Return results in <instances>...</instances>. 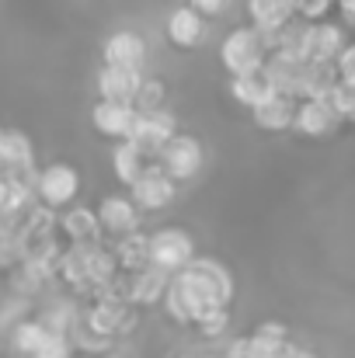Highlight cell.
<instances>
[{"mask_svg":"<svg viewBox=\"0 0 355 358\" xmlns=\"http://www.w3.org/2000/svg\"><path fill=\"white\" fill-rule=\"evenodd\" d=\"M167 296V310L174 320L181 324H195L202 313L209 310H220L230 303V292H234V282L227 275V268L220 261H209V257H188L174 278L167 282L164 289Z\"/></svg>","mask_w":355,"mask_h":358,"instance_id":"6da1fadb","label":"cell"},{"mask_svg":"<svg viewBox=\"0 0 355 358\" xmlns=\"http://www.w3.org/2000/svg\"><path fill=\"white\" fill-rule=\"evenodd\" d=\"M67 282L81 285V289H105L116 278V257L112 250H102L98 243H74L70 254H63L60 261Z\"/></svg>","mask_w":355,"mask_h":358,"instance_id":"7a4b0ae2","label":"cell"},{"mask_svg":"<svg viewBox=\"0 0 355 358\" xmlns=\"http://www.w3.org/2000/svg\"><path fill=\"white\" fill-rule=\"evenodd\" d=\"M268 56V45L261 38V31L251 24V28H234L227 38H223V49H220V59L223 66L234 73V77H244V73H258L261 63Z\"/></svg>","mask_w":355,"mask_h":358,"instance_id":"3957f363","label":"cell"},{"mask_svg":"<svg viewBox=\"0 0 355 358\" xmlns=\"http://www.w3.org/2000/svg\"><path fill=\"white\" fill-rule=\"evenodd\" d=\"M307 66L310 59H300V56H289L282 49H272L261 63V73L265 80L272 84L275 94H289V98H303V80H307Z\"/></svg>","mask_w":355,"mask_h":358,"instance_id":"277c9868","label":"cell"},{"mask_svg":"<svg viewBox=\"0 0 355 358\" xmlns=\"http://www.w3.org/2000/svg\"><path fill=\"white\" fill-rule=\"evenodd\" d=\"M160 167H164V174H171L174 181H185V178H192L199 167H202V146H199V139H192V136H167L164 143H160Z\"/></svg>","mask_w":355,"mask_h":358,"instance_id":"5b68a950","label":"cell"},{"mask_svg":"<svg viewBox=\"0 0 355 358\" xmlns=\"http://www.w3.org/2000/svg\"><path fill=\"white\" fill-rule=\"evenodd\" d=\"M146 257H150V264H157L164 271H178L192 257V237L178 227L157 230L153 237H146Z\"/></svg>","mask_w":355,"mask_h":358,"instance_id":"8992f818","label":"cell"},{"mask_svg":"<svg viewBox=\"0 0 355 358\" xmlns=\"http://www.w3.org/2000/svg\"><path fill=\"white\" fill-rule=\"evenodd\" d=\"M174 136V115L164 108H136V122L125 139H132L143 153H157L160 143Z\"/></svg>","mask_w":355,"mask_h":358,"instance_id":"52a82bcc","label":"cell"},{"mask_svg":"<svg viewBox=\"0 0 355 358\" xmlns=\"http://www.w3.org/2000/svg\"><path fill=\"white\" fill-rule=\"evenodd\" d=\"M342 45H345V31L338 24H328V21L303 24V38H300V56L303 59H310V63H331Z\"/></svg>","mask_w":355,"mask_h":358,"instance_id":"ba28073f","label":"cell"},{"mask_svg":"<svg viewBox=\"0 0 355 358\" xmlns=\"http://www.w3.org/2000/svg\"><path fill=\"white\" fill-rule=\"evenodd\" d=\"M35 188H39L42 202H46L49 209H56V206H67V202L77 195V188H81V174H77L70 164H49V167L39 174Z\"/></svg>","mask_w":355,"mask_h":358,"instance_id":"9c48e42d","label":"cell"},{"mask_svg":"<svg viewBox=\"0 0 355 358\" xmlns=\"http://www.w3.org/2000/svg\"><path fill=\"white\" fill-rule=\"evenodd\" d=\"M129 188H132V206L143 209H164L174 199V178L164 174V167H143V174L129 181Z\"/></svg>","mask_w":355,"mask_h":358,"instance_id":"30bf717a","label":"cell"},{"mask_svg":"<svg viewBox=\"0 0 355 358\" xmlns=\"http://www.w3.org/2000/svg\"><path fill=\"white\" fill-rule=\"evenodd\" d=\"M164 289H167V271L157 264H146L132 271V278L118 289V299L122 303H157Z\"/></svg>","mask_w":355,"mask_h":358,"instance_id":"8fae6325","label":"cell"},{"mask_svg":"<svg viewBox=\"0 0 355 358\" xmlns=\"http://www.w3.org/2000/svg\"><path fill=\"white\" fill-rule=\"evenodd\" d=\"M91 122H95V129H98L102 136L125 139L129 129H132V122H136V108H132L129 101H109V98H102V101L95 105V112H91Z\"/></svg>","mask_w":355,"mask_h":358,"instance_id":"7c38bea8","label":"cell"},{"mask_svg":"<svg viewBox=\"0 0 355 358\" xmlns=\"http://www.w3.org/2000/svg\"><path fill=\"white\" fill-rule=\"evenodd\" d=\"M139 84H143L139 66H112V63H105L102 73H98V91L109 101H132Z\"/></svg>","mask_w":355,"mask_h":358,"instance_id":"4fadbf2b","label":"cell"},{"mask_svg":"<svg viewBox=\"0 0 355 358\" xmlns=\"http://www.w3.org/2000/svg\"><path fill=\"white\" fill-rule=\"evenodd\" d=\"M293 125H296L303 136H328V132L338 125V115H335V108H331L324 98H307V101L293 112Z\"/></svg>","mask_w":355,"mask_h":358,"instance_id":"5bb4252c","label":"cell"},{"mask_svg":"<svg viewBox=\"0 0 355 358\" xmlns=\"http://www.w3.org/2000/svg\"><path fill=\"white\" fill-rule=\"evenodd\" d=\"M32 167V143L25 132H0V178H21Z\"/></svg>","mask_w":355,"mask_h":358,"instance_id":"9a60e30c","label":"cell"},{"mask_svg":"<svg viewBox=\"0 0 355 358\" xmlns=\"http://www.w3.org/2000/svg\"><path fill=\"white\" fill-rule=\"evenodd\" d=\"M129 324H132V320H129V303H122V299H105V303H98V306L88 313V327H91L98 338L122 334Z\"/></svg>","mask_w":355,"mask_h":358,"instance_id":"2e32d148","label":"cell"},{"mask_svg":"<svg viewBox=\"0 0 355 358\" xmlns=\"http://www.w3.org/2000/svg\"><path fill=\"white\" fill-rule=\"evenodd\" d=\"M146 45L136 31H116L105 38V63L112 66H143Z\"/></svg>","mask_w":355,"mask_h":358,"instance_id":"e0dca14e","label":"cell"},{"mask_svg":"<svg viewBox=\"0 0 355 358\" xmlns=\"http://www.w3.org/2000/svg\"><path fill=\"white\" fill-rule=\"evenodd\" d=\"M247 14H251L254 28L279 31L282 24H289L296 17V3L293 0H247Z\"/></svg>","mask_w":355,"mask_h":358,"instance_id":"ac0fdd59","label":"cell"},{"mask_svg":"<svg viewBox=\"0 0 355 358\" xmlns=\"http://www.w3.org/2000/svg\"><path fill=\"white\" fill-rule=\"evenodd\" d=\"M251 112H254V122H258L261 129L279 132V129H289V125H293L296 98H289V94H272V98H265L261 105H254Z\"/></svg>","mask_w":355,"mask_h":358,"instance_id":"d6986e66","label":"cell"},{"mask_svg":"<svg viewBox=\"0 0 355 358\" xmlns=\"http://www.w3.org/2000/svg\"><path fill=\"white\" fill-rule=\"evenodd\" d=\"M202 14L195 7H178L171 17H167V38L181 49H192L199 38H202Z\"/></svg>","mask_w":355,"mask_h":358,"instance_id":"ffe728a7","label":"cell"},{"mask_svg":"<svg viewBox=\"0 0 355 358\" xmlns=\"http://www.w3.org/2000/svg\"><path fill=\"white\" fill-rule=\"evenodd\" d=\"M95 216H98L102 230H112V234H129V230H136V206H132L129 199H122V195L105 199L102 209H98Z\"/></svg>","mask_w":355,"mask_h":358,"instance_id":"44dd1931","label":"cell"},{"mask_svg":"<svg viewBox=\"0 0 355 358\" xmlns=\"http://www.w3.org/2000/svg\"><path fill=\"white\" fill-rule=\"evenodd\" d=\"M63 230L74 243H98V237H102V223L91 209H70L63 216Z\"/></svg>","mask_w":355,"mask_h":358,"instance_id":"7402d4cb","label":"cell"},{"mask_svg":"<svg viewBox=\"0 0 355 358\" xmlns=\"http://www.w3.org/2000/svg\"><path fill=\"white\" fill-rule=\"evenodd\" d=\"M230 94H234L240 105L254 108V105H261L265 98H272L275 91H272V84L265 80V73L258 70V73H244V77H234V84H230Z\"/></svg>","mask_w":355,"mask_h":358,"instance_id":"603a6c76","label":"cell"},{"mask_svg":"<svg viewBox=\"0 0 355 358\" xmlns=\"http://www.w3.org/2000/svg\"><path fill=\"white\" fill-rule=\"evenodd\" d=\"M112 164H116V174L118 181H136L139 174H143V167H146V153L132 143V139H122L116 146V153H112Z\"/></svg>","mask_w":355,"mask_h":358,"instance_id":"cb8c5ba5","label":"cell"},{"mask_svg":"<svg viewBox=\"0 0 355 358\" xmlns=\"http://www.w3.org/2000/svg\"><path fill=\"white\" fill-rule=\"evenodd\" d=\"M112 257H116L118 268H129V271H139V268H146V264H150V257H146V237H139L136 230L122 234L118 247L112 250Z\"/></svg>","mask_w":355,"mask_h":358,"instance_id":"d4e9b609","label":"cell"},{"mask_svg":"<svg viewBox=\"0 0 355 358\" xmlns=\"http://www.w3.org/2000/svg\"><path fill=\"white\" fill-rule=\"evenodd\" d=\"M335 63H310L303 80V98H324L335 87Z\"/></svg>","mask_w":355,"mask_h":358,"instance_id":"484cf974","label":"cell"},{"mask_svg":"<svg viewBox=\"0 0 355 358\" xmlns=\"http://www.w3.org/2000/svg\"><path fill=\"white\" fill-rule=\"evenodd\" d=\"M324 101L335 108V115H338V119H352L355 115V84L335 80V87L324 94Z\"/></svg>","mask_w":355,"mask_h":358,"instance_id":"4316f807","label":"cell"},{"mask_svg":"<svg viewBox=\"0 0 355 358\" xmlns=\"http://www.w3.org/2000/svg\"><path fill=\"white\" fill-rule=\"evenodd\" d=\"M32 358H70V345H67V338H63L56 327H46V334H42V341L35 345Z\"/></svg>","mask_w":355,"mask_h":358,"instance_id":"83f0119b","label":"cell"},{"mask_svg":"<svg viewBox=\"0 0 355 358\" xmlns=\"http://www.w3.org/2000/svg\"><path fill=\"white\" fill-rule=\"evenodd\" d=\"M42 334H46V324H35V320L18 324V327H14V348H18L21 355H32L35 345L42 341Z\"/></svg>","mask_w":355,"mask_h":358,"instance_id":"f1b7e54d","label":"cell"},{"mask_svg":"<svg viewBox=\"0 0 355 358\" xmlns=\"http://www.w3.org/2000/svg\"><path fill=\"white\" fill-rule=\"evenodd\" d=\"M18 257H21V240L7 223H0V268L14 264Z\"/></svg>","mask_w":355,"mask_h":358,"instance_id":"f546056e","label":"cell"},{"mask_svg":"<svg viewBox=\"0 0 355 358\" xmlns=\"http://www.w3.org/2000/svg\"><path fill=\"white\" fill-rule=\"evenodd\" d=\"M331 63H338L335 66V77L338 80H345V84H355V49L345 42L342 49H338V56L331 59Z\"/></svg>","mask_w":355,"mask_h":358,"instance_id":"4dcf8cb0","label":"cell"},{"mask_svg":"<svg viewBox=\"0 0 355 358\" xmlns=\"http://www.w3.org/2000/svg\"><path fill=\"white\" fill-rule=\"evenodd\" d=\"M293 3H296V14L307 21H321L335 7V0H293Z\"/></svg>","mask_w":355,"mask_h":358,"instance_id":"1f68e13d","label":"cell"},{"mask_svg":"<svg viewBox=\"0 0 355 358\" xmlns=\"http://www.w3.org/2000/svg\"><path fill=\"white\" fill-rule=\"evenodd\" d=\"M195 324L202 327V334H220V331L227 327V306H220V310H209V313H202V317H199Z\"/></svg>","mask_w":355,"mask_h":358,"instance_id":"d6a6232c","label":"cell"},{"mask_svg":"<svg viewBox=\"0 0 355 358\" xmlns=\"http://www.w3.org/2000/svg\"><path fill=\"white\" fill-rule=\"evenodd\" d=\"M160 98H164V87L160 84H139V91H136L132 101H143V108H157Z\"/></svg>","mask_w":355,"mask_h":358,"instance_id":"836d02e7","label":"cell"},{"mask_svg":"<svg viewBox=\"0 0 355 358\" xmlns=\"http://www.w3.org/2000/svg\"><path fill=\"white\" fill-rule=\"evenodd\" d=\"M230 0H188V7H195L199 14H220Z\"/></svg>","mask_w":355,"mask_h":358,"instance_id":"e575fe53","label":"cell"},{"mask_svg":"<svg viewBox=\"0 0 355 358\" xmlns=\"http://www.w3.org/2000/svg\"><path fill=\"white\" fill-rule=\"evenodd\" d=\"M4 202H7V178H0V213H4Z\"/></svg>","mask_w":355,"mask_h":358,"instance_id":"d590c367","label":"cell"},{"mask_svg":"<svg viewBox=\"0 0 355 358\" xmlns=\"http://www.w3.org/2000/svg\"><path fill=\"white\" fill-rule=\"evenodd\" d=\"M293 358H317V355H314V352H300V348H296V352H293Z\"/></svg>","mask_w":355,"mask_h":358,"instance_id":"8d00e7d4","label":"cell"},{"mask_svg":"<svg viewBox=\"0 0 355 358\" xmlns=\"http://www.w3.org/2000/svg\"><path fill=\"white\" fill-rule=\"evenodd\" d=\"M0 132H4V129H0Z\"/></svg>","mask_w":355,"mask_h":358,"instance_id":"74e56055","label":"cell"},{"mask_svg":"<svg viewBox=\"0 0 355 358\" xmlns=\"http://www.w3.org/2000/svg\"><path fill=\"white\" fill-rule=\"evenodd\" d=\"M213 358H216V355H213Z\"/></svg>","mask_w":355,"mask_h":358,"instance_id":"f35d334b","label":"cell"}]
</instances>
